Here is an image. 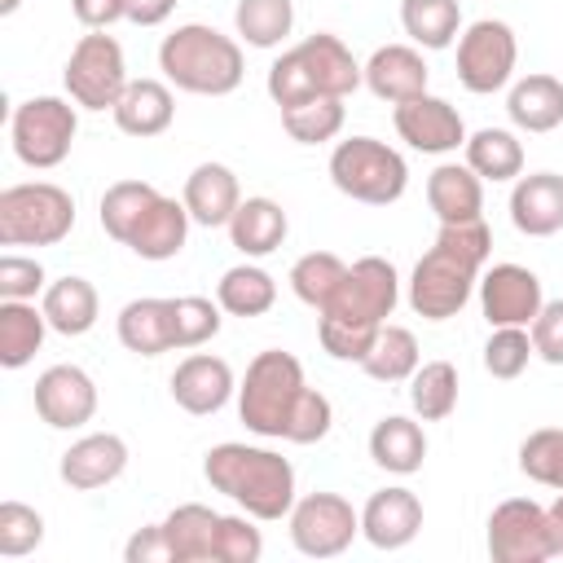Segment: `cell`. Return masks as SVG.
Masks as SVG:
<instances>
[{"label":"cell","mask_w":563,"mask_h":563,"mask_svg":"<svg viewBox=\"0 0 563 563\" xmlns=\"http://www.w3.org/2000/svg\"><path fill=\"white\" fill-rule=\"evenodd\" d=\"M119 343L136 356H163V352H176V303L172 299H158V295H145V299H132L119 308Z\"/></svg>","instance_id":"23"},{"label":"cell","mask_w":563,"mask_h":563,"mask_svg":"<svg viewBox=\"0 0 563 563\" xmlns=\"http://www.w3.org/2000/svg\"><path fill=\"white\" fill-rule=\"evenodd\" d=\"M396 303H400V277H396L391 260L361 255L356 264H347L334 299L317 317L347 325V330H383V321L396 312Z\"/></svg>","instance_id":"8"},{"label":"cell","mask_w":563,"mask_h":563,"mask_svg":"<svg viewBox=\"0 0 563 563\" xmlns=\"http://www.w3.org/2000/svg\"><path fill=\"white\" fill-rule=\"evenodd\" d=\"M510 224L523 238H554L563 229V176L559 172L519 176L510 189Z\"/></svg>","instance_id":"21"},{"label":"cell","mask_w":563,"mask_h":563,"mask_svg":"<svg viewBox=\"0 0 563 563\" xmlns=\"http://www.w3.org/2000/svg\"><path fill=\"white\" fill-rule=\"evenodd\" d=\"M123 471H128V440L114 435V431L79 435V440L62 453V462H57L62 484H70L75 493L106 488V484H114Z\"/></svg>","instance_id":"19"},{"label":"cell","mask_w":563,"mask_h":563,"mask_svg":"<svg viewBox=\"0 0 563 563\" xmlns=\"http://www.w3.org/2000/svg\"><path fill=\"white\" fill-rule=\"evenodd\" d=\"M154 198H158V189H154L150 180H114V185L101 194V229H106L114 242H128Z\"/></svg>","instance_id":"41"},{"label":"cell","mask_w":563,"mask_h":563,"mask_svg":"<svg viewBox=\"0 0 563 563\" xmlns=\"http://www.w3.org/2000/svg\"><path fill=\"white\" fill-rule=\"evenodd\" d=\"M75 132H79V114L66 97H26L9 114L13 154H18V163H26L35 172L62 167L75 145Z\"/></svg>","instance_id":"9"},{"label":"cell","mask_w":563,"mask_h":563,"mask_svg":"<svg viewBox=\"0 0 563 563\" xmlns=\"http://www.w3.org/2000/svg\"><path fill=\"white\" fill-rule=\"evenodd\" d=\"M479 312L488 325H532L545 295H541V277L523 264H493L479 273Z\"/></svg>","instance_id":"14"},{"label":"cell","mask_w":563,"mask_h":563,"mask_svg":"<svg viewBox=\"0 0 563 563\" xmlns=\"http://www.w3.org/2000/svg\"><path fill=\"white\" fill-rule=\"evenodd\" d=\"M62 84H66V92H70V101L79 110H114L119 97H123V88L132 84L119 40L106 35V31L79 35V44L66 57Z\"/></svg>","instance_id":"10"},{"label":"cell","mask_w":563,"mask_h":563,"mask_svg":"<svg viewBox=\"0 0 563 563\" xmlns=\"http://www.w3.org/2000/svg\"><path fill=\"white\" fill-rule=\"evenodd\" d=\"M18 4H22V0H0V13L9 18V13H18Z\"/></svg>","instance_id":"54"},{"label":"cell","mask_w":563,"mask_h":563,"mask_svg":"<svg viewBox=\"0 0 563 563\" xmlns=\"http://www.w3.org/2000/svg\"><path fill=\"white\" fill-rule=\"evenodd\" d=\"M427 202H431L440 224L484 220V180L466 163H440L427 176Z\"/></svg>","instance_id":"25"},{"label":"cell","mask_w":563,"mask_h":563,"mask_svg":"<svg viewBox=\"0 0 563 563\" xmlns=\"http://www.w3.org/2000/svg\"><path fill=\"white\" fill-rule=\"evenodd\" d=\"M361 84H365V66L330 31L299 40L268 66V97L277 101V110L312 101V97H347Z\"/></svg>","instance_id":"4"},{"label":"cell","mask_w":563,"mask_h":563,"mask_svg":"<svg viewBox=\"0 0 563 563\" xmlns=\"http://www.w3.org/2000/svg\"><path fill=\"white\" fill-rule=\"evenodd\" d=\"M418 365H422V352H418L413 330L391 325V321H383L374 347H369L365 361H361V369H365L374 383H409Z\"/></svg>","instance_id":"36"},{"label":"cell","mask_w":563,"mask_h":563,"mask_svg":"<svg viewBox=\"0 0 563 563\" xmlns=\"http://www.w3.org/2000/svg\"><path fill=\"white\" fill-rule=\"evenodd\" d=\"M488 554H493V563L559 559L554 532H550V510L532 497H510V501L493 506V515H488Z\"/></svg>","instance_id":"13"},{"label":"cell","mask_w":563,"mask_h":563,"mask_svg":"<svg viewBox=\"0 0 563 563\" xmlns=\"http://www.w3.org/2000/svg\"><path fill=\"white\" fill-rule=\"evenodd\" d=\"M506 114L519 132H554L563 123V79L554 75H523L510 84Z\"/></svg>","instance_id":"30"},{"label":"cell","mask_w":563,"mask_h":563,"mask_svg":"<svg viewBox=\"0 0 563 563\" xmlns=\"http://www.w3.org/2000/svg\"><path fill=\"white\" fill-rule=\"evenodd\" d=\"M70 13L79 18V26L106 31V26L128 18V0H70Z\"/></svg>","instance_id":"51"},{"label":"cell","mask_w":563,"mask_h":563,"mask_svg":"<svg viewBox=\"0 0 563 563\" xmlns=\"http://www.w3.org/2000/svg\"><path fill=\"white\" fill-rule=\"evenodd\" d=\"M550 510V532H554V550H559V559H563V493L545 506Z\"/></svg>","instance_id":"53"},{"label":"cell","mask_w":563,"mask_h":563,"mask_svg":"<svg viewBox=\"0 0 563 563\" xmlns=\"http://www.w3.org/2000/svg\"><path fill=\"white\" fill-rule=\"evenodd\" d=\"M532 356H537V347H532V334L523 325H493V334L484 343V369L493 378H501V383L519 378Z\"/></svg>","instance_id":"43"},{"label":"cell","mask_w":563,"mask_h":563,"mask_svg":"<svg viewBox=\"0 0 563 563\" xmlns=\"http://www.w3.org/2000/svg\"><path fill=\"white\" fill-rule=\"evenodd\" d=\"M303 391H308V378H303L299 356L268 347L246 365V374L238 383V418L246 422V431H255L264 440H286Z\"/></svg>","instance_id":"5"},{"label":"cell","mask_w":563,"mask_h":563,"mask_svg":"<svg viewBox=\"0 0 563 563\" xmlns=\"http://www.w3.org/2000/svg\"><path fill=\"white\" fill-rule=\"evenodd\" d=\"M163 532L172 541L176 563H216V537H220V515L202 501H185L167 510Z\"/></svg>","instance_id":"32"},{"label":"cell","mask_w":563,"mask_h":563,"mask_svg":"<svg viewBox=\"0 0 563 563\" xmlns=\"http://www.w3.org/2000/svg\"><path fill=\"white\" fill-rule=\"evenodd\" d=\"M400 26L418 48H449L462 35L457 0H400Z\"/></svg>","instance_id":"35"},{"label":"cell","mask_w":563,"mask_h":563,"mask_svg":"<svg viewBox=\"0 0 563 563\" xmlns=\"http://www.w3.org/2000/svg\"><path fill=\"white\" fill-rule=\"evenodd\" d=\"M123 559L128 563H176L172 554V541L163 532V523H150V528H136L123 545Z\"/></svg>","instance_id":"50"},{"label":"cell","mask_w":563,"mask_h":563,"mask_svg":"<svg viewBox=\"0 0 563 563\" xmlns=\"http://www.w3.org/2000/svg\"><path fill=\"white\" fill-rule=\"evenodd\" d=\"M180 202L189 207V220L202 229H229L238 202H242V185L233 176V167L224 163H198L185 176V194Z\"/></svg>","instance_id":"22"},{"label":"cell","mask_w":563,"mask_h":563,"mask_svg":"<svg viewBox=\"0 0 563 563\" xmlns=\"http://www.w3.org/2000/svg\"><path fill=\"white\" fill-rule=\"evenodd\" d=\"M264 537L251 523V515H220V537H216V563H260Z\"/></svg>","instance_id":"46"},{"label":"cell","mask_w":563,"mask_h":563,"mask_svg":"<svg viewBox=\"0 0 563 563\" xmlns=\"http://www.w3.org/2000/svg\"><path fill=\"white\" fill-rule=\"evenodd\" d=\"M528 334L545 365H563V299H545L537 321L528 325Z\"/></svg>","instance_id":"49"},{"label":"cell","mask_w":563,"mask_h":563,"mask_svg":"<svg viewBox=\"0 0 563 563\" xmlns=\"http://www.w3.org/2000/svg\"><path fill=\"white\" fill-rule=\"evenodd\" d=\"M493 233L484 220L471 224H440L435 242L409 273V308L422 321H449L466 308V299L479 286V273L488 268Z\"/></svg>","instance_id":"1"},{"label":"cell","mask_w":563,"mask_h":563,"mask_svg":"<svg viewBox=\"0 0 563 563\" xmlns=\"http://www.w3.org/2000/svg\"><path fill=\"white\" fill-rule=\"evenodd\" d=\"M391 123H396L400 141L409 150H422V154H453V150L466 145V123H462L457 106H449L435 92H422V97L400 101L391 110Z\"/></svg>","instance_id":"15"},{"label":"cell","mask_w":563,"mask_h":563,"mask_svg":"<svg viewBox=\"0 0 563 563\" xmlns=\"http://www.w3.org/2000/svg\"><path fill=\"white\" fill-rule=\"evenodd\" d=\"M48 317L44 308H35V299H0V365L4 369H22L48 334Z\"/></svg>","instance_id":"31"},{"label":"cell","mask_w":563,"mask_h":563,"mask_svg":"<svg viewBox=\"0 0 563 563\" xmlns=\"http://www.w3.org/2000/svg\"><path fill=\"white\" fill-rule=\"evenodd\" d=\"M330 427H334V405L317 387H308L303 400H299V409H295V418H290L286 440L290 444H317V440L330 435Z\"/></svg>","instance_id":"47"},{"label":"cell","mask_w":563,"mask_h":563,"mask_svg":"<svg viewBox=\"0 0 563 563\" xmlns=\"http://www.w3.org/2000/svg\"><path fill=\"white\" fill-rule=\"evenodd\" d=\"M44 286L48 277L35 255H0V299H35Z\"/></svg>","instance_id":"48"},{"label":"cell","mask_w":563,"mask_h":563,"mask_svg":"<svg viewBox=\"0 0 563 563\" xmlns=\"http://www.w3.org/2000/svg\"><path fill=\"white\" fill-rule=\"evenodd\" d=\"M286 233H290V220H286L282 202H273V198H264V194L242 198L238 211H233V220H229V242H233L246 260L273 255V251L286 242Z\"/></svg>","instance_id":"27"},{"label":"cell","mask_w":563,"mask_h":563,"mask_svg":"<svg viewBox=\"0 0 563 563\" xmlns=\"http://www.w3.org/2000/svg\"><path fill=\"white\" fill-rule=\"evenodd\" d=\"M343 97H312V101H299V106H286L282 110V128L290 141L299 145H325L343 132Z\"/></svg>","instance_id":"39"},{"label":"cell","mask_w":563,"mask_h":563,"mask_svg":"<svg viewBox=\"0 0 563 563\" xmlns=\"http://www.w3.org/2000/svg\"><path fill=\"white\" fill-rule=\"evenodd\" d=\"M290 545L308 559H334L361 537V510L339 493H308L290 506Z\"/></svg>","instance_id":"12"},{"label":"cell","mask_w":563,"mask_h":563,"mask_svg":"<svg viewBox=\"0 0 563 563\" xmlns=\"http://www.w3.org/2000/svg\"><path fill=\"white\" fill-rule=\"evenodd\" d=\"M519 471L532 484L563 493V427H537L519 444Z\"/></svg>","instance_id":"42"},{"label":"cell","mask_w":563,"mask_h":563,"mask_svg":"<svg viewBox=\"0 0 563 563\" xmlns=\"http://www.w3.org/2000/svg\"><path fill=\"white\" fill-rule=\"evenodd\" d=\"M40 308H44L48 325H53L57 334H66V339L88 334V330L97 325V317H101L97 286H92L88 277H75V273H66V277L48 282V286H44V303H40Z\"/></svg>","instance_id":"28"},{"label":"cell","mask_w":563,"mask_h":563,"mask_svg":"<svg viewBox=\"0 0 563 563\" xmlns=\"http://www.w3.org/2000/svg\"><path fill=\"white\" fill-rule=\"evenodd\" d=\"M189 224H194V220H189V207L176 202V198H167V194H158L123 246H128L132 255L150 260V264H163V260H176V255L185 251Z\"/></svg>","instance_id":"24"},{"label":"cell","mask_w":563,"mask_h":563,"mask_svg":"<svg viewBox=\"0 0 563 563\" xmlns=\"http://www.w3.org/2000/svg\"><path fill=\"white\" fill-rule=\"evenodd\" d=\"M158 70L172 88L194 92V97H229L242 75L246 57L242 44L207 22H185L158 44Z\"/></svg>","instance_id":"3"},{"label":"cell","mask_w":563,"mask_h":563,"mask_svg":"<svg viewBox=\"0 0 563 563\" xmlns=\"http://www.w3.org/2000/svg\"><path fill=\"white\" fill-rule=\"evenodd\" d=\"M466 167L479 180H519L523 176V141L510 128H479L475 136H466Z\"/></svg>","instance_id":"33"},{"label":"cell","mask_w":563,"mask_h":563,"mask_svg":"<svg viewBox=\"0 0 563 563\" xmlns=\"http://www.w3.org/2000/svg\"><path fill=\"white\" fill-rule=\"evenodd\" d=\"M343 273H347V264H343L334 251H308V255H299V260L290 264V290H295L299 303H308V308L321 312V308L334 299Z\"/></svg>","instance_id":"40"},{"label":"cell","mask_w":563,"mask_h":563,"mask_svg":"<svg viewBox=\"0 0 563 563\" xmlns=\"http://www.w3.org/2000/svg\"><path fill=\"white\" fill-rule=\"evenodd\" d=\"M330 180L343 198L365 202V207H387L405 194L409 167L400 150H391L378 136H347L330 150Z\"/></svg>","instance_id":"6"},{"label":"cell","mask_w":563,"mask_h":563,"mask_svg":"<svg viewBox=\"0 0 563 563\" xmlns=\"http://www.w3.org/2000/svg\"><path fill=\"white\" fill-rule=\"evenodd\" d=\"M75 229V198L53 180H22L0 189L4 246H57Z\"/></svg>","instance_id":"7"},{"label":"cell","mask_w":563,"mask_h":563,"mask_svg":"<svg viewBox=\"0 0 563 563\" xmlns=\"http://www.w3.org/2000/svg\"><path fill=\"white\" fill-rule=\"evenodd\" d=\"M238 40L251 48H277L295 31V0H238Z\"/></svg>","instance_id":"38"},{"label":"cell","mask_w":563,"mask_h":563,"mask_svg":"<svg viewBox=\"0 0 563 563\" xmlns=\"http://www.w3.org/2000/svg\"><path fill=\"white\" fill-rule=\"evenodd\" d=\"M515 62H519V40L501 18H479L457 35V84L475 97L506 88Z\"/></svg>","instance_id":"11"},{"label":"cell","mask_w":563,"mask_h":563,"mask_svg":"<svg viewBox=\"0 0 563 563\" xmlns=\"http://www.w3.org/2000/svg\"><path fill=\"white\" fill-rule=\"evenodd\" d=\"M176 0H128V22L136 26H163L172 18Z\"/></svg>","instance_id":"52"},{"label":"cell","mask_w":563,"mask_h":563,"mask_svg":"<svg viewBox=\"0 0 563 563\" xmlns=\"http://www.w3.org/2000/svg\"><path fill=\"white\" fill-rule=\"evenodd\" d=\"M422 532V501L413 488L391 484L378 488L365 506H361V537L374 550H405L413 537Z\"/></svg>","instance_id":"18"},{"label":"cell","mask_w":563,"mask_h":563,"mask_svg":"<svg viewBox=\"0 0 563 563\" xmlns=\"http://www.w3.org/2000/svg\"><path fill=\"white\" fill-rule=\"evenodd\" d=\"M176 352H189V347H202L220 334L224 325V308L211 303L207 295H176Z\"/></svg>","instance_id":"44"},{"label":"cell","mask_w":563,"mask_h":563,"mask_svg":"<svg viewBox=\"0 0 563 563\" xmlns=\"http://www.w3.org/2000/svg\"><path fill=\"white\" fill-rule=\"evenodd\" d=\"M202 475H207V484L216 493L238 501L260 523L286 519L290 506L299 501L295 497V466H290V457H282L277 449H264V444L224 440V444L207 449Z\"/></svg>","instance_id":"2"},{"label":"cell","mask_w":563,"mask_h":563,"mask_svg":"<svg viewBox=\"0 0 563 563\" xmlns=\"http://www.w3.org/2000/svg\"><path fill=\"white\" fill-rule=\"evenodd\" d=\"M110 114H114L119 132H128V136H141V141L163 136L176 119V97L163 79H132Z\"/></svg>","instance_id":"26"},{"label":"cell","mask_w":563,"mask_h":563,"mask_svg":"<svg viewBox=\"0 0 563 563\" xmlns=\"http://www.w3.org/2000/svg\"><path fill=\"white\" fill-rule=\"evenodd\" d=\"M35 413L53 431H79L97 413V383L79 365H48L35 378Z\"/></svg>","instance_id":"16"},{"label":"cell","mask_w":563,"mask_h":563,"mask_svg":"<svg viewBox=\"0 0 563 563\" xmlns=\"http://www.w3.org/2000/svg\"><path fill=\"white\" fill-rule=\"evenodd\" d=\"M427 62L418 53V44H383L369 53L365 62V88L387 101V106H400L409 97H422L427 92Z\"/></svg>","instance_id":"20"},{"label":"cell","mask_w":563,"mask_h":563,"mask_svg":"<svg viewBox=\"0 0 563 563\" xmlns=\"http://www.w3.org/2000/svg\"><path fill=\"white\" fill-rule=\"evenodd\" d=\"M369 457L391 475H413L427 462V431L405 413H387L369 431Z\"/></svg>","instance_id":"29"},{"label":"cell","mask_w":563,"mask_h":563,"mask_svg":"<svg viewBox=\"0 0 563 563\" xmlns=\"http://www.w3.org/2000/svg\"><path fill=\"white\" fill-rule=\"evenodd\" d=\"M216 303L229 312V317H264L273 303H277V282L268 268L260 264H233L224 268V277L216 282Z\"/></svg>","instance_id":"34"},{"label":"cell","mask_w":563,"mask_h":563,"mask_svg":"<svg viewBox=\"0 0 563 563\" xmlns=\"http://www.w3.org/2000/svg\"><path fill=\"white\" fill-rule=\"evenodd\" d=\"M409 405L422 422H444L457 409V365L453 361H422L409 378Z\"/></svg>","instance_id":"37"},{"label":"cell","mask_w":563,"mask_h":563,"mask_svg":"<svg viewBox=\"0 0 563 563\" xmlns=\"http://www.w3.org/2000/svg\"><path fill=\"white\" fill-rule=\"evenodd\" d=\"M233 391H238V378H233V369H229L224 356L194 352V356H185V361L172 369V400H176L185 413H194V418L220 413Z\"/></svg>","instance_id":"17"},{"label":"cell","mask_w":563,"mask_h":563,"mask_svg":"<svg viewBox=\"0 0 563 563\" xmlns=\"http://www.w3.org/2000/svg\"><path fill=\"white\" fill-rule=\"evenodd\" d=\"M44 541V515L26 501H0V554L4 559H22L31 550H40Z\"/></svg>","instance_id":"45"}]
</instances>
